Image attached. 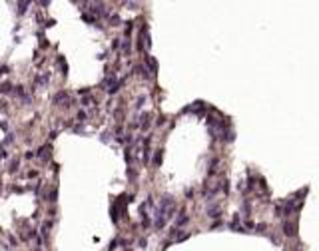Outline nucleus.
I'll return each instance as SVG.
<instances>
[{
    "label": "nucleus",
    "instance_id": "obj_3",
    "mask_svg": "<svg viewBox=\"0 0 319 251\" xmlns=\"http://www.w3.org/2000/svg\"><path fill=\"white\" fill-rule=\"evenodd\" d=\"M0 92H12V86H10V84H2V86H0Z\"/></svg>",
    "mask_w": 319,
    "mask_h": 251
},
{
    "label": "nucleus",
    "instance_id": "obj_1",
    "mask_svg": "<svg viewBox=\"0 0 319 251\" xmlns=\"http://www.w3.org/2000/svg\"><path fill=\"white\" fill-rule=\"evenodd\" d=\"M48 152H50V148H42V150L38 152V156H40V158H44V160H48V158H50V154H48Z\"/></svg>",
    "mask_w": 319,
    "mask_h": 251
},
{
    "label": "nucleus",
    "instance_id": "obj_2",
    "mask_svg": "<svg viewBox=\"0 0 319 251\" xmlns=\"http://www.w3.org/2000/svg\"><path fill=\"white\" fill-rule=\"evenodd\" d=\"M68 98V94L66 92H60V94H56V98H54V102L58 104V102H62V100H66Z\"/></svg>",
    "mask_w": 319,
    "mask_h": 251
},
{
    "label": "nucleus",
    "instance_id": "obj_4",
    "mask_svg": "<svg viewBox=\"0 0 319 251\" xmlns=\"http://www.w3.org/2000/svg\"><path fill=\"white\" fill-rule=\"evenodd\" d=\"M160 160H162V152L156 154V158H154V164H160Z\"/></svg>",
    "mask_w": 319,
    "mask_h": 251
}]
</instances>
